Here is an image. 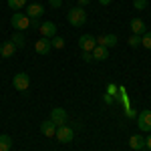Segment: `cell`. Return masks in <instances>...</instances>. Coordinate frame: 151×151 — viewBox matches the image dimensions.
Returning a JSON list of instances; mask_svg holds the SVG:
<instances>
[{
  "instance_id": "6",
  "label": "cell",
  "mask_w": 151,
  "mask_h": 151,
  "mask_svg": "<svg viewBox=\"0 0 151 151\" xmlns=\"http://www.w3.org/2000/svg\"><path fill=\"white\" fill-rule=\"evenodd\" d=\"M79 47H81V50H85V52H93V48L97 47V38H95L93 35H83L81 38H79Z\"/></svg>"
},
{
  "instance_id": "17",
  "label": "cell",
  "mask_w": 151,
  "mask_h": 151,
  "mask_svg": "<svg viewBox=\"0 0 151 151\" xmlns=\"http://www.w3.org/2000/svg\"><path fill=\"white\" fill-rule=\"evenodd\" d=\"M10 40L14 42V45H16V48H22V47H24V42H26L24 35H22V32H18V30H14V35H12Z\"/></svg>"
},
{
  "instance_id": "18",
  "label": "cell",
  "mask_w": 151,
  "mask_h": 151,
  "mask_svg": "<svg viewBox=\"0 0 151 151\" xmlns=\"http://www.w3.org/2000/svg\"><path fill=\"white\" fill-rule=\"evenodd\" d=\"M10 149H12L10 135H0V151H10Z\"/></svg>"
},
{
  "instance_id": "3",
  "label": "cell",
  "mask_w": 151,
  "mask_h": 151,
  "mask_svg": "<svg viewBox=\"0 0 151 151\" xmlns=\"http://www.w3.org/2000/svg\"><path fill=\"white\" fill-rule=\"evenodd\" d=\"M12 87H14L16 91H26V89L30 87V77H28L26 73H16V75L12 77Z\"/></svg>"
},
{
  "instance_id": "9",
  "label": "cell",
  "mask_w": 151,
  "mask_h": 151,
  "mask_svg": "<svg viewBox=\"0 0 151 151\" xmlns=\"http://www.w3.org/2000/svg\"><path fill=\"white\" fill-rule=\"evenodd\" d=\"M42 14H45V6L38 4V2H32V4L26 6V16L28 18H40Z\"/></svg>"
},
{
  "instance_id": "27",
  "label": "cell",
  "mask_w": 151,
  "mask_h": 151,
  "mask_svg": "<svg viewBox=\"0 0 151 151\" xmlns=\"http://www.w3.org/2000/svg\"><path fill=\"white\" fill-rule=\"evenodd\" d=\"M145 147H147V149L151 151V135H149V137H147V139H145Z\"/></svg>"
},
{
  "instance_id": "2",
  "label": "cell",
  "mask_w": 151,
  "mask_h": 151,
  "mask_svg": "<svg viewBox=\"0 0 151 151\" xmlns=\"http://www.w3.org/2000/svg\"><path fill=\"white\" fill-rule=\"evenodd\" d=\"M10 24H12V28H16L18 32H22V30H26L30 26V18L26 16V12H14L10 18Z\"/></svg>"
},
{
  "instance_id": "13",
  "label": "cell",
  "mask_w": 151,
  "mask_h": 151,
  "mask_svg": "<svg viewBox=\"0 0 151 151\" xmlns=\"http://www.w3.org/2000/svg\"><path fill=\"white\" fill-rule=\"evenodd\" d=\"M129 26H131V30H133V35H139V36H143L147 30V26H145V22L141 20V18H133L131 22H129Z\"/></svg>"
},
{
  "instance_id": "15",
  "label": "cell",
  "mask_w": 151,
  "mask_h": 151,
  "mask_svg": "<svg viewBox=\"0 0 151 151\" xmlns=\"http://www.w3.org/2000/svg\"><path fill=\"white\" fill-rule=\"evenodd\" d=\"M97 45H101V47H115L117 45V36L115 35H103L97 38Z\"/></svg>"
},
{
  "instance_id": "5",
  "label": "cell",
  "mask_w": 151,
  "mask_h": 151,
  "mask_svg": "<svg viewBox=\"0 0 151 151\" xmlns=\"http://www.w3.org/2000/svg\"><path fill=\"white\" fill-rule=\"evenodd\" d=\"M137 127H139L141 131L151 133V111H149V109L141 111L139 115H137Z\"/></svg>"
},
{
  "instance_id": "7",
  "label": "cell",
  "mask_w": 151,
  "mask_h": 151,
  "mask_svg": "<svg viewBox=\"0 0 151 151\" xmlns=\"http://www.w3.org/2000/svg\"><path fill=\"white\" fill-rule=\"evenodd\" d=\"M57 127H60V125H65L67 123V111L65 109H60V107H55L52 111H50V117H48Z\"/></svg>"
},
{
  "instance_id": "29",
  "label": "cell",
  "mask_w": 151,
  "mask_h": 151,
  "mask_svg": "<svg viewBox=\"0 0 151 151\" xmlns=\"http://www.w3.org/2000/svg\"><path fill=\"white\" fill-rule=\"evenodd\" d=\"M99 4H103V6H107V4H111V0H99Z\"/></svg>"
},
{
  "instance_id": "8",
  "label": "cell",
  "mask_w": 151,
  "mask_h": 151,
  "mask_svg": "<svg viewBox=\"0 0 151 151\" xmlns=\"http://www.w3.org/2000/svg\"><path fill=\"white\" fill-rule=\"evenodd\" d=\"M38 30H40V35L45 36V38H55L57 36V24L47 20V22H42L38 26Z\"/></svg>"
},
{
  "instance_id": "16",
  "label": "cell",
  "mask_w": 151,
  "mask_h": 151,
  "mask_svg": "<svg viewBox=\"0 0 151 151\" xmlns=\"http://www.w3.org/2000/svg\"><path fill=\"white\" fill-rule=\"evenodd\" d=\"M93 58L95 60H107V58H109V48L97 45V47L93 48Z\"/></svg>"
},
{
  "instance_id": "25",
  "label": "cell",
  "mask_w": 151,
  "mask_h": 151,
  "mask_svg": "<svg viewBox=\"0 0 151 151\" xmlns=\"http://www.w3.org/2000/svg\"><path fill=\"white\" fill-rule=\"evenodd\" d=\"M83 60H85V63H93V60H95L93 52H85V50H83Z\"/></svg>"
},
{
  "instance_id": "21",
  "label": "cell",
  "mask_w": 151,
  "mask_h": 151,
  "mask_svg": "<svg viewBox=\"0 0 151 151\" xmlns=\"http://www.w3.org/2000/svg\"><path fill=\"white\" fill-rule=\"evenodd\" d=\"M141 45L151 50V32H145V35L141 36Z\"/></svg>"
},
{
  "instance_id": "24",
  "label": "cell",
  "mask_w": 151,
  "mask_h": 151,
  "mask_svg": "<svg viewBox=\"0 0 151 151\" xmlns=\"http://www.w3.org/2000/svg\"><path fill=\"white\" fill-rule=\"evenodd\" d=\"M48 6L50 8H60L63 6V0H48Z\"/></svg>"
},
{
  "instance_id": "19",
  "label": "cell",
  "mask_w": 151,
  "mask_h": 151,
  "mask_svg": "<svg viewBox=\"0 0 151 151\" xmlns=\"http://www.w3.org/2000/svg\"><path fill=\"white\" fill-rule=\"evenodd\" d=\"M8 6H10L12 10H20V8H24L26 6V0H8Z\"/></svg>"
},
{
  "instance_id": "12",
  "label": "cell",
  "mask_w": 151,
  "mask_h": 151,
  "mask_svg": "<svg viewBox=\"0 0 151 151\" xmlns=\"http://www.w3.org/2000/svg\"><path fill=\"white\" fill-rule=\"evenodd\" d=\"M40 133H42L45 137H55V133H57V125H55L50 119H47V121L40 123Z\"/></svg>"
},
{
  "instance_id": "4",
  "label": "cell",
  "mask_w": 151,
  "mask_h": 151,
  "mask_svg": "<svg viewBox=\"0 0 151 151\" xmlns=\"http://www.w3.org/2000/svg\"><path fill=\"white\" fill-rule=\"evenodd\" d=\"M55 137H57L60 143H70V141H73V137H75V131H73L69 125H60V127H57Z\"/></svg>"
},
{
  "instance_id": "20",
  "label": "cell",
  "mask_w": 151,
  "mask_h": 151,
  "mask_svg": "<svg viewBox=\"0 0 151 151\" xmlns=\"http://www.w3.org/2000/svg\"><path fill=\"white\" fill-rule=\"evenodd\" d=\"M50 45H52V48H65V38H60V36H55V38L50 40Z\"/></svg>"
},
{
  "instance_id": "14",
  "label": "cell",
  "mask_w": 151,
  "mask_h": 151,
  "mask_svg": "<svg viewBox=\"0 0 151 151\" xmlns=\"http://www.w3.org/2000/svg\"><path fill=\"white\" fill-rule=\"evenodd\" d=\"M129 147L135 149V151L145 149V137H143V135H131V137H129Z\"/></svg>"
},
{
  "instance_id": "10",
  "label": "cell",
  "mask_w": 151,
  "mask_h": 151,
  "mask_svg": "<svg viewBox=\"0 0 151 151\" xmlns=\"http://www.w3.org/2000/svg\"><path fill=\"white\" fill-rule=\"evenodd\" d=\"M50 48H52V45H50V38H38L35 42V50L38 52V55H48L50 52Z\"/></svg>"
},
{
  "instance_id": "22",
  "label": "cell",
  "mask_w": 151,
  "mask_h": 151,
  "mask_svg": "<svg viewBox=\"0 0 151 151\" xmlns=\"http://www.w3.org/2000/svg\"><path fill=\"white\" fill-rule=\"evenodd\" d=\"M129 45H131L133 48H137L141 45V36L139 35H131V36H129Z\"/></svg>"
},
{
  "instance_id": "1",
  "label": "cell",
  "mask_w": 151,
  "mask_h": 151,
  "mask_svg": "<svg viewBox=\"0 0 151 151\" xmlns=\"http://www.w3.org/2000/svg\"><path fill=\"white\" fill-rule=\"evenodd\" d=\"M67 20H69L73 26H83V24L87 22V12L83 10L81 6H77V8H70L67 12Z\"/></svg>"
},
{
  "instance_id": "26",
  "label": "cell",
  "mask_w": 151,
  "mask_h": 151,
  "mask_svg": "<svg viewBox=\"0 0 151 151\" xmlns=\"http://www.w3.org/2000/svg\"><path fill=\"white\" fill-rule=\"evenodd\" d=\"M125 115H127L129 119H137V113H135L131 107H127V109H125Z\"/></svg>"
},
{
  "instance_id": "23",
  "label": "cell",
  "mask_w": 151,
  "mask_h": 151,
  "mask_svg": "<svg viewBox=\"0 0 151 151\" xmlns=\"http://www.w3.org/2000/svg\"><path fill=\"white\" fill-rule=\"evenodd\" d=\"M147 4H149L147 0H133V6H135L137 10H145V8H147Z\"/></svg>"
},
{
  "instance_id": "11",
  "label": "cell",
  "mask_w": 151,
  "mask_h": 151,
  "mask_svg": "<svg viewBox=\"0 0 151 151\" xmlns=\"http://www.w3.org/2000/svg\"><path fill=\"white\" fill-rule=\"evenodd\" d=\"M14 52H16V45L12 40H6V42L0 45V57L2 58H10Z\"/></svg>"
},
{
  "instance_id": "28",
  "label": "cell",
  "mask_w": 151,
  "mask_h": 151,
  "mask_svg": "<svg viewBox=\"0 0 151 151\" xmlns=\"http://www.w3.org/2000/svg\"><path fill=\"white\" fill-rule=\"evenodd\" d=\"M89 2H91V0H79V6H81V8H83V6H87Z\"/></svg>"
}]
</instances>
